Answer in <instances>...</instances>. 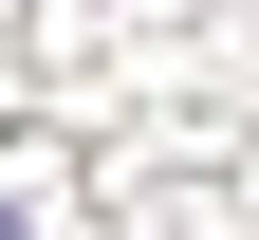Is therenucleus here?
<instances>
[{
	"instance_id": "1",
	"label": "nucleus",
	"mask_w": 259,
	"mask_h": 240,
	"mask_svg": "<svg viewBox=\"0 0 259 240\" xmlns=\"http://www.w3.org/2000/svg\"><path fill=\"white\" fill-rule=\"evenodd\" d=\"M0 240H19V203H0Z\"/></svg>"
}]
</instances>
